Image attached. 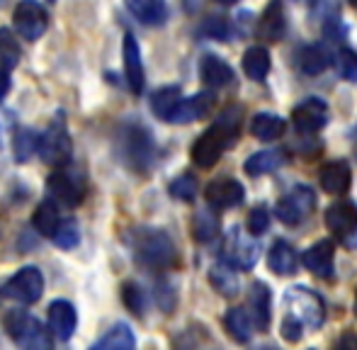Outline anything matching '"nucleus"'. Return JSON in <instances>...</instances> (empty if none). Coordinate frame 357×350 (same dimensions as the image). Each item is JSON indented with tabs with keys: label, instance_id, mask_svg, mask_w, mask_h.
I'll return each mask as SVG.
<instances>
[{
	"label": "nucleus",
	"instance_id": "nucleus-1",
	"mask_svg": "<svg viewBox=\"0 0 357 350\" xmlns=\"http://www.w3.org/2000/svg\"><path fill=\"white\" fill-rule=\"evenodd\" d=\"M238 129H241V109L234 107V105L221 109L216 122L192 144L195 166H199V168L216 166L219 158L224 156L226 149L234 146V142L238 139Z\"/></svg>",
	"mask_w": 357,
	"mask_h": 350
},
{
	"label": "nucleus",
	"instance_id": "nucleus-2",
	"mask_svg": "<svg viewBox=\"0 0 357 350\" xmlns=\"http://www.w3.org/2000/svg\"><path fill=\"white\" fill-rule=\"evenodd\" d=\"M127 243L137 263L151 270H170L178 265V248L165 231L153 227H137L129 231Z\"/></svg>",
	"mask_w": 357,
	"mask_h": 350
},
{
	"label": "nucleus",
	"instance_id": "nucleus-3",
	"mask_svg": "<svg viewBox=\"0 0 357 350\" xmlns=\"http://www.w3.org/2000/svg\"><path fill=\"white\" fill-rule=\"evenodd\" d=\"M3 328L10 336V341H15L22 348H49L54 341V333H49L37 317L20 312V309H13V312L5 314Z\"/></svg>",
	"mask_w": 357,
	"mask_h": 350
},
{
	"label": "nucleus",
	"instance_id": "nucleus-4",
	"mask_svg": "<svg viewBox=\"0 0 357 350\" xmlns=\"http://www.w3.org/2000/svg\"><path fill=\"white\" fill-rule=\"evenodd\" d=\"M117 151L129 168L144 173L153 158V139L142 124H124L117 134Z\"/></svg>",
	"mask_w": 357,
	"mask_h": 350
},
{
	"label": "nucleus",
	"instance_id": "nucleus-5",
	"mask_svg": "<svg viewBox=\"0 0 357 350\" xmlns=\"http://www.w3.org/2000/svg\"><path fill=\"white\" fill-rule=\"evenodd\" d=\"M39 156L47 166L61 168L68 166L73 158V142L71 134H68L66 127V117L63 114H56L52 119V124L47 127V132L39 134Z\"/></svg>",
	"mask_w": 357,
	"mask_h": 350
},
{
	"label": "nucleus",
	"instance_id": "nucleus-6",
	"mask_svg": "<svg viewBox=\"0 0 357 350\" xmlns=\"http://www.w3.org/2000/svg\"><path fill=\"white\" fill-rule=\"evenodd\" d=\"M47 192L52 199H56L63 207H78L88 192V183L80 173L71 171L68 166L54 168V173L47 178Z\"/></svg>",
	"mask_w": 357,
	"mask_h": 350
},
{
	"label": "nucleus",
	"instance_id": "nucleus-7",
	"mask_svg": "<svg viewBox=\"0 0 357 350\" xmlns=\"http://www.w3.org/2000/svg\"><path fill=\"white\" fill-rule=\"evenodd\" d=\"M44 294V275L34 265L20 268L8 282L3 284V297L20 304H37Z\"/></svg>",
	"mask_w": 357,
	"mask_h": 350
},
{
	"label": "nucleus",
	"instance_id": "nucleus-8",
	"mask_svg": "<svg viewBox=\"0 0 357 350\" xmlns=\"http://www.w3.org/2000/svg\"><path fill=\"white\" fill-rule=\"evenodd\" d=\"M284 304L289 314H294L304 326L319 328L326 319V307L316 292L309 287H289L284 294Z\"/></svg>",
	"mask_w": 357,
	"mask_h": 350
},
{
	"label": "nucleus",
	"instance_id": "nucleus-9",
	"mask_svg": "<svg viewBox=\"0 0 357 350\" xmlns=\"http://www.w3.org/2000/svg\"><path fill=\"white\" fill-rule=\"evenodd\" d=\"M15 32L27 42H37L49 27V13L39 0H20L13 13Z\"/></svg>",
	"mask_w": 357,
	"mask_h": 350
},
{
	"label": "nucleus",
	"instance_id": "nucleus-10",
	"mask_svg": "<svg viewBox=\"0 0 357 350\" xmlns=\"http://www.w3.org/2000/svg\"><path fill=\"white\" fill-rule=\"evenodd\" d=\"M314 207H316L314 190H311L309 185H296V188H291L278 202L275 214H278V219L282 224H287V227H296V224H301L314 212Z\"/></svg>",
	"mask_w": 357,
	"mask_h": 350
},
{
	"label": "nucleus",
	"instance_id": "nucleus-11",
	"mask_svg": "<svg viewBox=\"0 0 357 350\" xmlns=\"http://www.w3.org/2000/svg\"><path fill=\"white\" fill-rule=\"evenodd\" d=\"M326 227L345 248H357V204L335 202L326 209Z\"/></svg>",
	"mask_w": 357,
	"mask_h": 350
},
{
	"label": "nucleus",
	"instance_id": "nucleus-12",
	"mask_svg": "<svg viewBox=\"0 0 357 350\" xmlns=\"http://www.w3.org/2000/svg\"><path fill=\"white\" fill-rule=\"evenodd\" d=\"M224 261L238 270H250L258 263V243L243 234L241 227H231L224 238Z\"/></svg>",
	"mask_w": 357,
	"mask_h": 350
},
{
	"label": "nucleus",
	"instance_id": "nucleus-13",
	"mask_svg": "<svg viewBox=\"0 0 357 350\" xmlns=\"http://www.w3.org/2000/svg\"><path fill=\"white\" fill-rule=\"evenodd\" d=\"M294 129L301 134H314L328 122V105L321 98H306L291 109Z\"/></svg>",
	"mask_w": 357,
	"mask_h": 350
},
{
	"label": "nucleus",
	"instance_id": "nucleus-14",
	"mask_svg": "<svg viewBox=\"0 0 357 350\" xmlns=\"http://www.w3.org/2000/svg\"><path fill=\"white\" fill-rule=\"evenodd\" d=\"M204 197H207L209 207L214 209H231V207H238L245 197V190L238 180L234 178H221L214 180V183L207 185L204 190Z\"/></svg>",
	"mask_w": 357,
	"mask_h": 350
},
{
	"label": "nucleus",
	"instance_id": "nucleus-15",
	"mask_svg": "<svg viewBox=\"0 0 357 350\" xmlns=\"http://www.w3.org/2000/svg\"><path fill=\"white\" fill-rule=\"evenodd\" d=\"M216 105V98L212 93H197L192 98H183L180 105L175 107V112L170 114V124H190V122H197V119H204L212 114Z\"/></svg>",
	"mask_w": 357,
	"mask_h": 350
},
{
	"label": "nucleus",
	"instance_id": "nucleus-16",
	"mask_svg": "<svg viewBox=\"0 0 357 350\" xmlns=\"http://www.w3.org/2000/svg\"><path fill=\"white\" fill-rule=\"evenodd\" d=\"M122 56H124V76H127V86L132 93L139 95L144 90L146 73H144V61H142V49H139V42L132 32L124 34Z\"/></svg>",
	"mask_w": 357,
	"mask_h": 350
},
{
	"label": "nucleus",
	"instance_id": "nucleus-17",
	"mask_svg": "<svg viewBox=\"0 0 357 350\" xmlns=\"http://www.w3.org/2000/svg\"><path fill=\"white\" fill-rule=\"evenodd\" d=\"M75 326H78V312L71 302L56 299L49 304V331L54 333V338L68 341V338H73Z\"/></svg>",
	"mask_w": 357,
	"mask_h": 350
},
{
	"label": "nucleus",
	"instance_id": "nucleus-18",
	"mask_svg": "<svg viewBox=\"0 0 357 350\" xmlns=\"http://www.w3.org/2000/svg\"><path fill=\"white\" fill-rule=\"evenodd\" d=\"M287 32V15L282 0H270L268 8L263 10L258 22V37L265 42H280Z\"/></svg>",
	"mask_w": 357,
	"mask_h": 350
},
{
	"label": "nucleus",
	"instance_id": "nucleus-19",
	"mask_svg": "<svg viewBox=\"0 0 357 350\" xmlns=\"http://www.w3.org/2000/svg\"><path fill=\"white\" fill-rule=\"evenodd\" d=\"M319 180L326 192L345 195L350 190V183H353V171H350V166L345 161H331L326 166H321Z\"/></svg>",
	"mask_w": 357,
	"mask_h": 350
},
{
	"label": "nucleus",
	"instance_id": "nucleus-20",
	"mask_svg": "<svg viewBox=\"0 0 357 350\" xmlns=\"http://www.w3.org/2000/svg\"><path fill=\"white\" fill-rule=\"evenodd\" d=\"M304 265L314 275L328 280L331 275H333V241L324 238V241H319V243H314L311 248H306Z\"/></svg>",
	"mask_w": 357,
	"mask_h": 350
},
{
	"label": "nucleus",
	"instance_id": "nucleus-21",
	"mask_svg": "<svg viewBox=\"0 0 357 350\" xmlns=\"http://www.w3.org/2000/svg\"><path fill=\"white\" fill-rule=\"evenodd\" d=\"M248 307L258 331H268L270 326V289L265 282H253L248 294Z\"/></svg>",
	"mask_w": 357,
	"mask_h": 350
},
{
	"label": "nucleus",
	"instance_id": "nucleus-22",
	"mask_svg": "<svg viewBox=\"0 0 357 350\" xmlns=\"http://www.w3.org/2000/svg\"><path fill=\"white\" fill-rule=\"evenodd\" d=\"M61 214H59V207H56V199H44L39 202V207L34 209V217H32V227L37 229V234L47 238H54V234L59 231L61 227Z\"/></svg>",
	"mask_w": 357,
	"mask_h": 350
},
{
	"label": "nucleus",
	"instance_id": "nucleus-23",
	"mask_svg": "<svg viewBox=\"0 0 357 350\" xmlns=\"http://www.w3.org/2000/svg\"><path fill=\"white\" fill-rule=\"evenodd\" d=\"M129 13L144 24H163L168 17V5L165 0H124Z\"/></svg>",
	"mask_w": 357,
	"mask_h": 350
},
{
	"label": "nucleus",
	"instance_id": "nucleus-24",
	"mask_svg": "<svg viewBox=\"0 0 357 350\" xmlns=\"http://www.w3.org/2000/svg\"><path fill=\"white\" fill-rule=\"evenodd\" d=\"M236 270L231 263L221 261V263H214L212 268H209V282H212V287L216 292H221L224 297H236L238 294V287H241V280L238 275H236Z\"/></svg>",
	"mask_w": 357,
	"mask_h": 350
},
{
	"label": "nucleus",
	"instance_id": "nucleus-25",
	"mask_svg": "<svg viewBox=\"0 0 357 350\" xmlns=\"http://www.w3.org/2000/svg\"><path fill=\"white\" fill-rule=\"evenodd\" d=\"M199 73H202V81L209 88H226L234 83V68L226 61H221L219 56H204Z\"/></svg>",
	"mask_w": 357,
	"mask_h": 350
},
{
	"label": "nucleus",
	"instance_id": "nucleus-26",
	"mask_svg": "<svg viewBox=\"0 0 357 350\" xmlns=\"http://www.w3.org/2000/svg\"><path fill=\"white\" fill-rule=\"evenodd\" d=\"M284 132V119L273 112H258L250 122V134L260 142H275Z\"/></svg>",
	"mask_w": 357,
	"mask_h": 350
},
{
	"label": "nucleus",
	"instance_id": "nucleus-27",
	"mask_svg": "<svg viewBox=\"0 0 357 350\" xmlns=\"http://www.w3.org/2000/svg\"><path fill=\"white\" fill-rule=\"evenodd\" d=\"M296 253L287 241H275L268 253V265L275 275H294L296 273Z\"/></svg>",
	"mask_w": 357,
	"mask_h": 350
},
{
	"label": "nucleus",
	"instance_id": "nucleus-28",
	"mask_svg": "<svg viewBox=\"0 0 357 350\" xmlns=\"http://www.w3.org/2000/svg\"><path fill=\"white\" fill-rule=\"evenodd\" d=\"M243 71L250 81H265L270 73V52L265 47H250L243 54Z\"/></svg>",
	"mask_w": 357,
	"mask_h": 350
},
{
	"label": "nucleus",
	"instance_id": "nucleus-29",
	"mask_svg": "<svg viewBox=\"0 0 357 350\" xmlns=\"http://www.w3.org/2000/svg\"><path fill=\"white\" fill-rule=\"evenodd\" d=\"M134 346H137L134 331L122 321L114 324V326L109 328V331L105 333L98 343H95V348H98V350H132Z\"/></svg>",
	"mask_w": 357,
	"mask_h": 350
},
{
	"label": "nucleus",
	"instance_id": "nucleus-30",
	"mask_svg": "<svg viewBox=\"0 0 357 350\" xmlns=\"http://www.w3.org/2000/svg\"><path fill=\"white\" fill-rule=\"evenodd\" d=\"M180 100H183V93H180L178 86H165L153 93V98H151V109L155 112V117H160L163 122H170V114L175 112Z\"/></svg>",
	"mask_w": 357,
	"mask_h": 350
},
{
	"label": "nucleus",
	"instance_id": "nucleus-31",
	"mask_svg": "<svg viewBox=\"0 0 357 350\" xmlns=\"http://www.w3.org/2000/svg\"><path fill=\"white\" fill-rule=\"evenodd\" d=\"M224 328L236 343H248L253 336V324L245 309H229L224 317Z\"/></svg>",
	"mask_w": 357,
	"mask_h": 350
},
{
	"label": "nucleus",
	"instance_id": "nucleus-32",
	"mask_svg": "<svg viewBox=\"0 0 357 350\" xmlns=\"http://www.w3.org/2000/svg\"><path fill=\"white\" fill-rule=\"evenodd\" d=\"M282 163H284L282 153H278V151H258V153H253L248 161H245L243 171L248 175H253V178H258V175L278 171Z\"/></svg>",
	"mask_w": 357,
	"mask_h": 350
},
{
	"label": "nucleus",
	"instance_id": "nucleus-33",
	"mask_svg": "<svg viewBox=\"0 0 357 350\" xmlns=\"http://www.w3.org/2000/svg\"><path fill=\"white\" fill-rule=\"evenodd\" d=\"M20 56H22V49H20L15 34L8 27H0V68L13 71L20 63Z\"/></svg>",
	"mask_w": 357,
	"mask_h": 350
},
{
	"label": "nucleus",
	"instance_id": "nucleus-34",
	"mask_svg": "<svg viewBox=\"0 0 357 350\" xmlns=\"http://www.w3.org/2000/svg\"><path fill=\"white\" fill-rule=\"evenodd\" d=\"M212 209H199L192 219V234H195V238L202 243L212 241L216 234H219V217H216Z\"/></svg>",
	"mask_w": 357,
	"mask_h": 350
},
{
	"label": "nucleus",
	"instance_id": "nucleus-35",
	"mask_svg": "<svg viewBox=\"0 0 357 350\" xmlns=\"http://www.w3.org/2000/svg\"><path fill=\"white\" fill-rule=\"evenodd\" d=\"M299 68L309 76H316V73H324L328 68V54L324 52L321 47H304L299 52Z\"/></svg>",
	"mask_w": 357,
	"mask_h": 350
},
{
	"label": "nucleus",
	"instance_id": "nucleus-36",
	"mask_svg": "<svg viewBox=\"0 0 357 350\" xmlns=\"http://www.w3.org/2000/svg\"><path fill=\"white\" fill-rule=\"evenodd\" d=\"M34 151H39V134H34L32 129H20L15 137V156L17 161H27Z\"/></svg>",
	"mask_w": 357,
	"mask_h": 350
},
{
	"label": "nucleus",
	"instance_id": "nucleus-37",
	"mask_svg": "<svg viewBox=\"0 0 357 350\" xmlns=\"http://www.w3.org/2000/svg\"><path fill=\"white\" fill-rule=\"evenodd\" d=\"M168 192L173 195L175 199H180V202H192V199L197 197V180H195L192 175L185 173L170 183Z\"/></svg>",
	"mask_w": 357,
	"mask_h": 350
},
{
	"label": "nucleus",
	"instance_id": "nucleus-38",
	"mask_svg": "<svg viewBox=\"0 0 357 350\" xmlns=\"http://www.w3.org/2000/svg\"><path fill=\"white\" fill-rule=\"evenodd\" d=\"M122 299H124V307H127L129 312L137 314V317H142L144 309H146V294L137 282H124Z\"/></svg>",
	"mask_w": 357,
	"mask_h": 350
},
{
	"label": "nucleus",
	"instance_id": "nucleus-39",
	"mask_svg": "<svg viewBox=\"0 0 357 350\" xmlns=\"http://www.w3.org/2000/svg\"><path fill=\"white\" fill-rule=\"evenodd\" d=\"M52 241L56 243L59 248H73V246H78L80 234H78V224H75V219H63L61 227H59V231L54 234Z\"/></svg>",
	"mask_w": 357,
	"mask_h": 350
},
{
	"label": "nucleus",
	"instance_id": "nucleus-40",
	"mask_svg": "<svg viewBox=\"0 0 357 350\" xmlns=\"http://www.w3.org/2000/svg\"><path fill=\"white\" fill-rule=\"evenodd\" d=\"M335 66H338V73L345 78V81H357V52L353 49H340L338 56H335Z\"/></svg>",
	"mask_w": 357,
	"mask_h": 350
},
{
	"label": "nucleus",
	"instance_id": "nucleus-41",
	"mask_svg": "<svg viewBox=\"0 0 357 350\" xmlns=\"http://www.w3.org/2000/svg\"><path fill=\"white\" fill-rule=\"evenodd\" d=\"M280 333H282V338L287 343H299L301 336H304V324H301L294 314H287L282 319V324H280Z\"/></svg>",
	"mask_w": 357,
	"mask_h": 350
},
{
	"label": "nucleus",
	"instance_id": "nucleus-42",
	"mask_svg": "<svg viewBox=\"0 0 357 350\" xmlns=\"http://www.w3.org/2000/svg\"><path fill=\"white\" fill-rule=\"evenodd\" d=\"M270 229V214L265 207H255L253 212L248 214V231L253 236H260Z\"/></svg>",
	"mask_w": 357,
	"mask_h": 350
},
{
	"label": "nucleus",
	"instance_id": "nucleus-43",
	"mask_svg": "<svg viewBox=\"0 0 357 350\" xmlns=\"http://www.w3.org/2000/svg\"><path fill=\"white\" fill-rule=\"evenodd\" d=\"M202 32L214 39H226L229 37V22L224 17H207L202 24Z\"/></svg>",
	"mask_w": 357,
	"mask_h": 350
},
{
	"label": "nucleus",
	"instance_id": "nucleus-44",
	"mask_svg": "<svg viewBox=\"0 0 357 350\" xmlns=\"http://www.w3.org/2000/svg\"><path fill=\"white\" fill-rule=\"evenodd\" d=\"M10 88H13V81H10V71L0 68V100H3L5 95L10 93Z\"/></svg>",
	"mask_w": 357,
	"mask_h": 350
},
{
	"label": "nucleus",
	"instance_id": "nucleus-45",
	"mask_svg": "<svg viewBox=\"0 0 357 350\" xmlns=\"http://www.w3.org/2000/svg\"><path fill=\"white\" fill-rule=\"evenodd\" d=\"M216 3H221V5H234L236 0H216Z\"/></svg>",
	"mask_w": 357,
	"mask_h": 350
},
{
	"label": "nucleus",
	"instance_id": "nucleus-46",
	"mask_svg": "<svg viewBox=\"0 0 357 350\" xmlns=\"http://www.w3.org/2000/svg\"><path fill=\"white\" fill-rule=\"evenodd\" d=\"M350 5H353V8H357V0H350Z\"/></svg>",
	"mask_w": 357,
	"mask_h": 350
},
{
	"label": "nucleus",
	"instance_id": "nucleus-47",
	"mask_svg": "<svg viewBox=\"0 0 357 350\" xmlns=\"http://www.w3.org/2000/svg\"><path fill=\"white\" fill-rule=\"evenodd\" d=\"M355 314H357V299H355Z\"/></svg>",
	"mask_w": 357,
	"mask_h": 350
},
{
	"label": "nucleus",
	"instance_id": "nucleus-48",
	"mask_svg": "<svg viewBox=\"0 0 357 350\" xmlns=\"http://www.w3.org/2000/svg\"><path fill=\"white\" fill-rule=\"evenodd\" d=\"M0 5H3V0H0Z\"/></svg>",
	"mask_w": 357,
	"mask_h": 350
},
{
	"label": "nucleus",
	"instance_id": "nucleus-49",
	"mask_svg": "<svg viewBox=\"0 0 357 350\" xmlns=\"http://www.w3.org/2000/svg\"><path fill=\"white\" fill-rule=\"evenodd\" d=\"M49 3H54V0H49Z\"/></svg>",
	"mask_w": 357,
	"mask_h": 350
}]
</instances>
